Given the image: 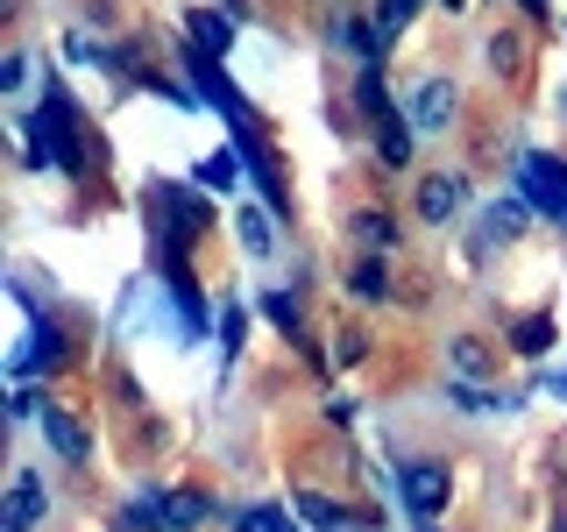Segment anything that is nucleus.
<instances>
[{
    "label": "nucleus",
    "mask_w": 567,
    "mask_h": 532,
    "mask_svg": "<svg viewBox=\"0 0 567 532\" xmlns=\"http://www.w3.org/2000/svg\"><path fill=\"white\" fill-rule=\"evenodd\" d=\"M22 79H29V64H22V58H8V64H0V85H8V93H22Z\"/></svg>",
    "instance_id": "cd10ccee"
},
{
    "label": "nucleus",
    "mask_w": 567,
    "mask_h": 532,
    "mask_svg": "<svg viewBox=\"0 0 567 532\" xmlns=\"http://www.w3.org/2000/svg\"><path fill=\"white\" fill-rule=\"evenodd\" d=\"M454 106H461L454 79H419L404 114H412V129H419V135H440V129H454Z\"/></svg>",
    "instance_id": "6e6552de"
},
{
    "label": "nucleus",
    "mask_w": 567,
    "mask_h": 532,
    "mask_svg": "<svg viewBox=\"0 0 567 532\" xmlns=\"http://www.w3.org/2000/svg\"><path fill=\"white\" fill-rule=\"evenodd\" d=\"M213 519V504L199 490H150L121 511V532H199Z\"/></svg>",
    "instance_id": "7ed1b4c3"
},
{
    "label": "nucleus",
    "mask_w": 567,
    "mask_h": 532,
    "mask_svg": "<svg viewBox=\"0 0 567 532\" xmlns=\"http://www.w3.org/2000/svg\"><path fill=\"white\" fill-rule=\"evenodd\" d=\"M348 291L362 298V306H383L390 298V284H383V256H369V263H354V277H348Z\"/></svg>",
    "instance_id": "4be33fe9"
},
{
    "label": "nucleus",
    "mask_w": 567,
    "mask_h": 532,
    "mask_svg": "<svg viewBox=\"0 0 567 532\" xmlns=\"http://www.w3.org/2000/svg\"><path fill=\"white\" fill-rule=\"evenodd\" d=\"M412 14H419V0H377V29H383V35H398Z\"/></svg>",
    "instance_id": "b1692460"
},
{
    "label": "nucleus",
    "mask_w": 567,
    "mask_h": 532,
    "mask_svg": "<svg viewBox=\"0 0 567 532\" xmlns=\"http://www.w3.org/2000/svg\"><path fill=\"white\" fill-rule=\"evenodd\" d=\"M298 511H306V525H319V532H348L354 525V511H341L327 490H298Z\"/></svg>",
    "instance_id": "f3484780"
},
{
    "label": "nucleus",
    "mask_w": 567,
    "mask_h": 532,
    "mask_svg": "<svg viewBox=\"0 0 567 532\" xmlns=\"http://www.w3.org/2000/svg\"><path fill=\"white\" fill-rule=\"evenodd\" d=\"M164 313H177V334H185V341H206V298L185 270V248H164Z\"/></svg>",
    "instance_id": "0eeeda50"
},
{
    "label": "nucleus",
    "mask_w": 567,
    "mask_h": 532,
    "mask_svg": "<svg viewBox=\"0 0 567 532\" xmlns=\"http://www.w3.org/2000/svg\"><path fill=\"white\" fill-rule=\"evenodd\" d=\"M235 14L227 8H192L185 14V43H199V50H213V58H227V50H235Z\"/></svg>",
    "instance_id": "9d476101"
},
{
    "label": "nucleus",
    "mask_w": 567,
    "mask_h": 532,
    "mask_svg": "<svg viewBox=\"0 0 567 532\" xmlns=\"http://www.w3.org/2000/svg\"><path fill=\"white\" fill-rule=\"evenodd\" d=\"M447 369H461V377H483L489 362H483V348H475V341H454L447 348Z\"/></svg>",
    "instance_id": "393cba45"
},
{
    "label": "nucleus",
    "mask_w": 567,
    "mask_h": 532,
    "mask_svg": "<svg viewBox=\"0 0 567 532\" xmlns=\"http://www.w3.org/2000/svg\"><path fill=\"white\" fill-rule=\"evenodd\" d=\"M177 64H185V85H192V93H199L213 114L227 121V135H235V142H241V135H262V129H256V106H248V93L220 71V58H213V50L185 43V50H177Z\"/></svg>",
    "instance_id": "f03ea898"
},
{
    "label": "nucleus",
    "mask_w": 567,
    "mask_h": 532,
    "mask_svg": "<svg viewBox=\"0 0 567 532\" xmlns=\"http://www.w3.org/2000/svg\"><path fill=\"white\" fill-rule=\"evenodd\" d=\"M518 192L532 200V213H546V221L567 227V164L546 150H525L518 156Z\"/></svg>",
    "instance_id": "423d86ee"
},
{
    "label": "nucleus",
    "mask_w": 567,
    "mask_h": 532,
    "mask_svg": "<svg viewBox=\"0 0 567 532\" xmlns=\"http://www.w3.org/2000/svg\"><path fill=\"white\" fill-rule=\"evenodd\" d=\"M35 525H43V483L22 469L14 490H8V504H0V532H35Z\"/></svg>",
    "instance_id": "f8f14e48"
},
{
    "label": "nucleus",
    "mask_w": 567,
    "mask_h": 532,
    "mask_svg": "<svg viewBox=\"0 0 567 532\" xmlns=\"http://www.w3.org/2000/svg\"><path fill=\"white\" fill-rule=\"evenodd\" d=\"M220 8H227V14H235V22H241V14H248V0H220Z\"/></svg>",
    "instance_id": "c85d7f7f"
},
{
    "label": "nucleus",
    "mask_w": 567,
    "mask_h": 532,
    "mask_svg": "<svg viewBox=\"0 0 567 532\" xmlns=\"http://www.w3.org/2000/svg\"><path fill=\"white\" fill-rule=\"evenodd\" d=\"M348 532H354V525H348Z\"/></svg>",
    "instance_id": "2f4dec72"
},
{
    "label": "nucleus",
    "mask_w": 567,
    "mask_h": 532,
    "mask_svg": "<svg viewBox=\"0 0 567 532\" xmlns=\"http://www.w3.org/2000/svg\"><path fill=\"white\" fill-rule=\"evenodd\" d=\"M235 235H241V248H248V256H270V248H277V235H270V206H241Z\"/></svg>",
    "instance_id": "6ab92c4d"
},
{
    "label": "nucleus",
    "mask_w": 567,
    "mask_h": 532,
    "mask_svg": "<svg viewBox=\"0 0 567 532\" xmlns=\"http://www.w3.org/2000/svg\"><path fill=\"white\" fill-rule=\"evenodd\" d=\"M220 348H227V355L241 348V306H227V313H220Z\"/></svg>",
    "instance_id": "bb28decb"
},
{
    "label": "nucleus",
    "mask_w": 567,
    "mask_h": 532,
    "mask_svg": "<svg viewBox=\"0 0 567 532\" xmlns=\"http://www.w3.org/2000/svg\"><path fill=\"white\" fill-rule=\"evenodd\" d=\"M518 58H525V50L511 43V35H496V43H489V71H518Z\"/></svg>",
    "instance_id": "a878e982"
},
{
    "label": "nucleus",
    "mask_w": 567,
    "mask_h": 532,
    "mask_svg": "<svg viewBox=\"0 0 567 532\" xmlns=\"http://www.w3.org/2000/svg\"><path fill=\"white\" fill-rule=\"evenodd\" d=\"M354 114L377 129V121H390V93H383V71H362L354 79Z\"/></svg>",
    "instance_id": "a211bd4d"
},
{
    "label": "nucleus",
    "mask_w": 567,
    "mask_h": 532,
    "mask_svg": "<svg viewBox=\"0 0 567 532\" xmlns=\"http://www.w3.org/2000/svg\"><path fill=\"white\" fill-rule=\"evenodd\" d=\"M235 532H298V525L284 519V504H248L235 511Z\"/></svg>",
    "instance_id": "5701e85b"
},
{
    "label": "nucleus",
    "mask_w": 567,
    "mask_h": 532,
    "mask_svg": "<svg viewBox=\"0 0 567 532\" xmlns=\"http://www.w3.org/2000/svg\"><path fill=\"white\" fill-rule=\"evenodd\" d=\"M447 490H454V475L440 469L433 454H412V461H398V497H404V519H412L419 532H433V519L447 511Z\"/></svg>",
    "instance_id": "20e7f679"
},
{
    "label": "nucleus",
    "mask_w": 567,
    "mask_h": 532,
    "mask_svg": "<svg viewBox=\"0 0 567 532\" xmlns=\"http://www.w3.org/2000/svg\"><path fill=\"white\" fill-rule=\"evenodd\" d=\"M412 121H398V114H390V121H377V164L383 171H404V164H412Z\"/></svg>",
    "instance_id": "dca6fc26"
},
{
    "label": "nucleus",
    "mask_w": 567,
    "mask_h": 532,
    "mask_svg": "<svg viewBox=\"0 0 567 532\" xmlns=\"http://www.w3.org/2000/svg\"><path fill=\"white\" fill-rule=\"evenodd\" d=\"M241 171H248V164H241V150L227 142V150H213L206 164H199V185H206V192H227V185H235Z\"/></svg>",
    "instance_id": "412c9836"
},
{
    "label": "nucleus",
    "mask_w": 567,
    "mask_h": 532,
    "mask_svg": "<svg viewBox=\"0 0 567 532\" xmlns=\"http://www.w3.org/2000/svg\"><path fill=\"white\" fill-rule=\"evenodd\" d=\"M150 213H156V235H164V248H192L213 227V206L199 200V192H185V185H150Z\"/></svg>",
    "instance_id": "39448f33"
},
{
    "label": "nucleus",
    "mask_w": 567,
    "mask_h": 532,
    "mask_svg": "<svg viewBox=\"0 0 567 532\" xmlns=\"http://www.w3.org/2000/svg\"><path fill=\"white\" fill-rule=\"evenodd\" d=\"M518 8H525V14H546V0H518Z\"/></svg>",
    "instance_id": "c756f323"
},
{
    "label": "nucleus",
    "mask_w": 567,
    "mask_h": 532,
    "mask_svg": "<svg viewBox=\"0 0 567 532\" xmlns=\"http://www.w3.org/2000/svg\"><path fill=\"white\" fill-rule=\"evenodd\" d=\"M554 398H567V377H554Z\"/></svg>",
    "instance_id": "7c9ffc66"
},
{
    "label": "nucleus",
    "mask_w": 567,
    "mask_h": 532,
    "mask_svg": "<svg viewBox=\"0 0 567 532\" xmlns=\"http://www.w3.org/2000/svg\"><path fill=\"white\" fill-rule=\"evenodd\" d=\"M511 348H518V355H546V348H554V319H546V313L511 319Z\"/></svg>",
    "instance_id": "aec40b11"
},
{
    "label": "nucleus",
    "mask_w": 567,
    "mask_h": 532,
    "mask_svg": "<svg viewBox=\"0 0 567 532\" xmlns=\"http://www.w3.org/2000/svg\"><path fill=\"white\" fill-rule=\"evenodd\" d=\"M348 235L369 248V256H390V248H398V221H390V213H377V206H362L348 221Z\"/></svg>",
    "instance_id": "2eb2a0df"
},
{
    "label": "nucleus",
    "mask_w": 567,
    "mask_h": 532,
    "mask_svg": "<svg viewBox=\"0 0 567 532\" xmlns=\"http://www.w3.org/2000/svg\"><path fill=\"white\" fill-rule=\"evenodd\" d=\"M525 221H532V200L518 192V200H496L483 213V248H504V242H518L525 235Z\"/></svg>",
    "instance_id": "ddd939ff"
},
{
    "label": "nucleus",
    "mask_w": 567,
    "mask_h": 532,
    "mask_svg": "<svg viewBox=\"0 0 567 532\" xmlns=\"http://www.w3.org/2000/svg\"><path fill=\"white\" fill-rule=\"evenodd\" d=\"M43 440L71 461V469H85V461H93V440H85V426L71 419L64 405H43Z\"/></svg>",
    "instance_id": "9b49d317"
},
{
    "label": "nucleus",
    "mask_w": 567,
    "mask_h": 532,
    "mask_svg": "<svg viewBox=\"0 0 567 532\" xmlns=\"http://www.w3.org/2000/svg\"><path fill=\"white\" fill-rule=\"evenodd\" d=\"M22 150H29V171H58V177H93V142L79 129V106L58 79L43 85V100L22 114Z\"/></svg>",
    "instance_id": "f257e3e1"
},
{
    "label": "nucleus",
    "mask_w": 567,
    "mask_h": 532,
    "mask_svg": "<svg viewBox=\"0 0 567 532\" xmlns=\"http://www.w3.org/2000/svg\"><path fill=\"white\" fill-rule=\"evenodd\" d=\"M262 319L284 334V341H298V348H312V334H306V306H298V291H262Z\"/></svg>",
    "instance_id": "4468645a"
},
{
    "label": "nucleus",
    "mask_w": 567,
    "mask_h": 532,
    "mask_svg": "<svg viewBox=\"0 0 567 532\" xmlns=\"http://www.w3.org/2000/svg\"><path fill=\"white\" fill-rule=\"evenodd\" d=\"M461 200H468V185H461L454 171H433V177L419 185V221H425V227H447L454 213H461Z\"/></svg>",
    "instance_id": "1a4fd4ad"
}]
</instances>
